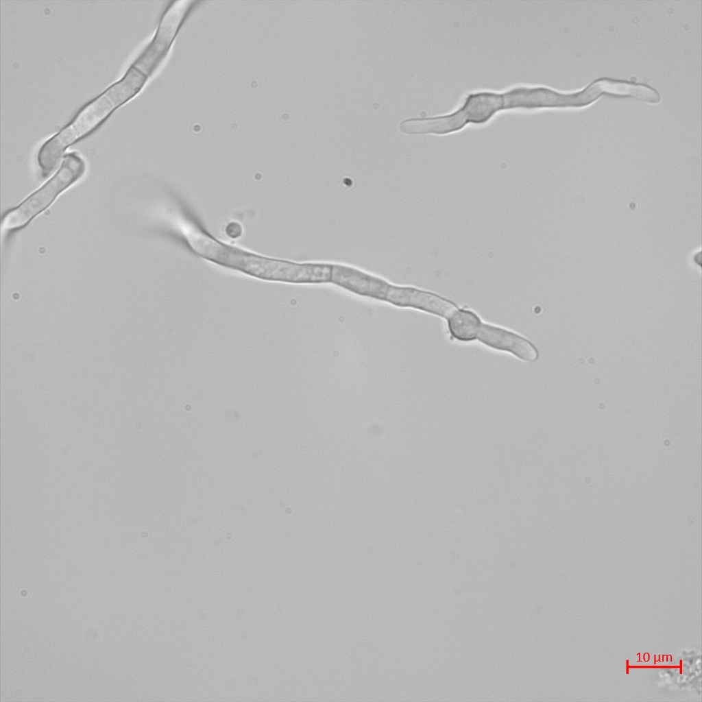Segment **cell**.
<instances>
[{
  "mask_svg": "<svg viewBox=\"0 0 702 702\" xmlns=\"http://www.w3.org/2000/svg\"><path fill=\"white\" fill-rule=\"evenodd\" d=\"M331 282L355 293L385 300L390 285L357 268L332 264Z\"/></svg>",
  "mask_w": 702,
  "mask_h": 702,
  "instance_id": "5b68a950",
  "label": "cell"
},
{
  "mask_svg": "<svg viewBox=\"0 0 702 702\" xmlns=\"http://www.w3.org/2000/svg\"><path fill=\"white\" fill-rule=\"evenodd\" d=\"M445 320L450 337L463 343L476 341L483 322L476 312L466 307H459Z\"/></svg>",
  "mask_w": 702,
  "mask_h": 702,
  "instance_id": "52a82bcc",
  "label": "cell"
},
{
  "mask_svg": "<svg viewBox=\"0 0 702 702\" xmlns=\"http://www.w3.org/2000/svg\"><path fill=\"white\" fill-rule=\"evenodd\" d=\"M476 341L494 350L509 354L523 362H535L540 356L537 347L523 335L483 321Z\"/></svg>",
  "mask_w": 702,
  "mask_h": 702,
  "instance_id": "3957f363",
  "label": "cell"
},
{
  "mask_svg": "<svg viewBox=\"0 0 702 702\" xmlns=\"http://www.w3.org/2000/svg\"><path fill=\"white\" fill-rule=\"evenodd\" d=\"M144 81V76L131 66L119 82L86 104L72 122L47 140L38 154L43 177H47L54 169L69 145L95 128L114 108L132 97Z\"/></svg>",
  "mask_w": 702,
  "mask_h": 702,
  "instance_id": "6da1fadb",
  "label": "cell"
},
{
  "mask_svg": "<svg viewBox=\"0 0 702 702\" xmlns=\"http://www.w3.org/2000/svg\"><path fill=\"white\" fill-rule=\"evenodd\" d=\"M586 88L592 101L604 93L633 97L651 103H656L659 100L658 93L646 86L609 79L597 80Z\"/></svg>",
  "mask_w": 702,
  "mask_h": 702,
  "instance_id": "8992f818",
  "label": "cell"
},
{
  "mask_svg": "<svg viewBox=\"0 0 702 702\" xmlns=\"http://www.w3.org/2000/svg\"><path fill=\"white\" fill-rule=\"evenodd\" d=\"M385 300L399 306L417 309L444 319L459 307L444 297L414 287L390 285Z\"/></svg>",
  "mask_w": 702,
  "mask_h": 702,
  "instance_id": "277c9868",
  "label": "cell"
},
{
  "mask_svg": "<svg viewBox=\"0 0 702 702\" xmlns=\"http://www.w3.org/2000/svg\"><path fill=\"white\" fill-rule=\"evenodd\" d=\"M86 165L75 152L67 154L57 173L40 189L29 196L17 207L3 216L2 235L25 226L34 217L47 208L58 195L77 181L84 174Z\"/></svg>",
  "mask_w": 702,
  "mask_h": 702,
  "instance_id": "7a4b0ae2",
  "label": "cell"
}]
</instances>
